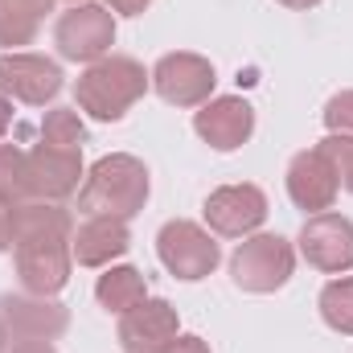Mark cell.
Returning <instances> with one entry per match:
<instances>
[{
  "mask_svg": "<svg viewBox=\"0 0 353 353\" xmlns=\"http://www.w3.org/2000/svg\"><path fill=\"white\" fill-rule=\"evenodd\" d=\"M74 218L62 201H21L12 230V271L21 292L58 296L70 283Z\"/></svg>",
  "mask_w": 353,
  "mask_h": 353,
  "instance_id": "obj_1",
  "label": "cell"
},
{
  "mask_svg": "<svg viewBox=\"0 0 353 353\" xmlns=\"http://www.w3.org/2000/svg\"><path fill=\"white\" fill-rule=\"evenodd\" d=\"M152 193V181H148V165L132 152H111L103 161L90 165V173L79 185V210L94 218V214H107V218H123L132 222L144 201Z\"/></svg>",
  "mask_w": 353,
  "mask_h": 353,
  "instance_id": "obj_2",
  "label": "cell"
},
{
  "mask_svg": "<svg viewBox=\"0 0 353 353\" xmlns=\"http://www.w3.org/2000/svg\"><path fill=\"white\" fill-rule=\"evenodd\" d=\"M152 87L148 70L128 54H107L90 62L74 83V103L99 123H119Z\"/></svg>",
  "mask_w": 353,
  "mask_h": 353,
  "instance_id": "obj_3",
  "label": "cell"
},
{
  "mask_svg": "<svg viewBox=\"0 0 353 353\" xmlns=\"http://www.w3.org/2000/svg\"><path fill=\"white\" fill-rule=\"evenodd\" d=\"M296 271V247L283 239V234H271V230H255L247 234L234 255H230V279L234 288L251 292V296H267V292H279Z\"/></svg>",
  "mask_w": 353,
  "mask_h": 353,
  "instance_id": "obj_4",
  "label": "cell"
},
{
  "mask_svg": "<svg viewBox=\"0 0 353 353\" xmlns=\"http://www.w3.org/2000/svg\"><path fill=\"white\" fill-rule=\"evenodd\" d=\"M157 259H161V267H165L173 279L197 283V279H205V275L218 271L222 247H218V239H214L210 226L189 222V218H173V222H165L161 234H157Z\"/></svg>",
  "mask_w": 353,
  "mask_h": 353,
  "instance_id": "obj_5",
  "label": "cell"
},
{
  "mask_svg": "<svg viewBox=\"0 0 353 353\" xmlns=\"http://www.w3.org/2000/svg\"><path fill=\"white\" fill-rule=\"evenodd\" d=\"M54 46H58V58L83 62V66L107 58L115 46V12L107 4H94V0L70 4L54 21Z\"/></svg>",
  "mask_w": 353,
  "mask_h": 353,
  "instance_id": "obj_6",
  "label": "cell"
},
{
  "mask_svg": "<svg viewBox=\"0 0 353 353\" xmlns=\"http://www.w3.org/2000/svg\"><path fill=\"white\" fill-rule=\"evenodd\" d=\"M152 90L169 103V107H201L214 99L218 87V74H214V62L193 54V50H173V54H161L157 66L148 70Z\"/></svg>",
  "mask_w": 353,
  "mask_h": 353,
  "instance_id": "obj_7",
  "label": "cell"
},
{
  "mask_svg": "<svg viewBox=\"0 0 353 353\" xmlns=\"http://www.w3.org/2000/svg\"><path fill=\"white\" fill-rule=\"evenodd\" d=\"M296 251L304 263L325 271V275L353 271V218L337 214V210L304 218V226L296 234Z\"/></svg>",
  "mask_w": 353,
  "mask_h": 353,
  "instance_id": "obj_8",
  "label": "cell"
},
{
  "mask_svg": "<svg viewBox=\"0 0 353 353\" xmlns=\"http://www.w3.org/2000/svg\"><path fill=\"white\" fill-rule=\"evenodd\" d=\"M0 321L12 341H58L70 329V308L58 296L0 292Z\"/></svg>",
  "mask_w": 353,
  "mask_h": 353,
  "instance_id": "obj_9",
  "label": "cell"
},
{
  "mask_svg": "<svg viewBox=\"0 0 353 353\" xmlns=\"http://www.w3.org/2000/svg\"><path fill=\"white\" fill-rule=\"evenodd\" d=\"M83 152L74 148H54V144H33L25 148V193L29 201H66L79 193L83 181Z\"/></svg>",
  "mask_w": 353,
  "mask_h": 353,
  "instance_id": "obj_10",
  "label": "cell"
},
{
  "mask_svg": "<svg viewBox=\"0 0 353 353\" xmlns=\"http://www.w3.org/2000/svg\"><path fill=\"white\" fill-rule=\"evenodd\" d=\"M205 226L218 239H247L267 222V193L259 185L243 181V185H222L205 197L201 205Z\"/></svg>",
  "mask_w": 353,
  "mask_h": 353,
  "instance_id": "obj_11",
  "label": "cell"
},
{
  "mask_svg": "<svg viewBox=\"0 0 353 353\" xmlns=\"http://www.w3.org/2000/svg\"><path fill=\"white\" fill-rule=\"evenodd\" d=\"M0 87L8 99H17L25 107H46L62 94L66 74L54 58L17 50V54H0Z\"/></svg>",
  "mask_w": 353,
  "mask_h": 353,
  "instance_id": "obj_12",
  "label": "cell"
},
{
  "mask_svg": "<svg viewBox=\"0 0 353 353\" xmlns=\"http://www.w3.org/2000/svg\"><path fill=\"white\" fill-rule=\"evenodd\" d=\"M193 132L214 148V152H239L255 136V107L243 94H218L197 107Z\"/></svg>",
  "mask_w": 353,
  "mask_h": 353,
  "instance_id": "obj_13",
  "label": "cell"
},
{
  "mask_svg": "<svg viewBox=\"0 0 353 353\" xmlns=\"http://www.w3.org/2000/svg\"><path fill=\"white\" fill-rule=\"evenodd\" d=\"M283 181H288V197H292V205L304 210L308 218L333 210V201H337V193H341L337 173H333V165L325 161L321 148H304V152H296V157L288 161Z\"/></svg>",
  "mask_w": 353,
  "mask_h": 353,
  "instance_id": "obj_14",
  "label": "cell"
},
{
  "mask_svg": "<svg viewBox=\"0 0 353 353\" xmlns=\"http://www.w3.org/2000/svg\"><path fill=\"white\" fill-rule=\"evenodd\" d=\"M176 333H181V316L169 300L161 296H148L144 304H136L132 312L119 316V329H115V341L123 353H157L161 345H169Z\"/></svg>",
  "mask_w": 353,
  "mask_h": 353,
  "instance_id": "obj_15",
  "label": "cell"
},
{
  "mask_svg": "<svg viewBox=\"0 0 353 353\" xmlns=\"http://www.w3.org/2000/svg\"><path fill=\"white\" fill-rule=\"evenodd\" d=\"M132 247V230L123 218H107V214H94L87 218L74 239H70V255L79 267H111L115 259H123Z\"/></svg>",
  "mask_w": 353,
  "mask_h": 353,
  "instance_id": "obj_16",
  "label": "cell"
},
{
  "mask_svg": "<svg viewBox=\"0 0 353 353\" xmlns=\"http://www.w3.org/2000/svg\"><path fill=\"white\" fill-rule=\"evenodd\" d=\"M50 12L54 0H0V50L17 54L21 46H33Z\"/></svg>",
  "mask_w": 353,
  "mask_h": 353,
  "instance_id": "obj_17",
  "label": "cell"
},
{
  "mask_svg": "<svg viewBox=\"0 0 353 353\" xmlns=\"http://www.w3.org/2000/svg\"><path fill=\"white\" fill-rule=\"evenodd\" d=\"M94 300H99L103 312H115V316L132 312L136 304L148 300L144 271H136V267H128V263H111L99 279H94Z\"/></svg>",
  "mask_w": 353,
  "mask_h": 353,
  "instance_id": "obj_18",
  "label": "cell"
},
{
  "mask_svg": "<svg viewBox=\"0 0 353 353\" xmlns=\"http://www.w3.org/2000/svg\"><path fill=\"white\" fill-rule=\"evenodd\" d=\"M316 308H321V321L341 333V337H353V275H337L321 288L316 296Z\"/></svg>",
  "mask_w": 353,
  "mask_h": 353,
  "instance_id": "obj_19",
  "label": "cell"
},
{
  "mask_svg": "<svg viewBox=\"0 0 353 353\" xmlns=\"http://www.w3.org/2000/svg\"><path fill=\"white\" fill-rule=\"evenodd\" d=\"M37 132H41V144H54V148L83 152V144H87V123L79 119L74 107H50Z\"/></svg>",
  "mask_w": 353,
  "mask_h": 353,
  "instance_id": "obj_20",
  "label": "cell"
},
{
  "mask_svg": "<svg viewBox=\"0 0 353 353\" xmlns=\"http://www.w3.org/2000/svg\"><path fill=\"white\" fill-rule=\"evenodd\" d=\"M0 193L12 201H29V193H25V148L21 144H0Z\"/></svg>",
  "mask_w": 353,
  "mask_h": 353,
  "instance_id": "obj_21",
  "label": "cell"
},
{
  "mask_svg": "<svg viewBox=\"0 0 353 353\" xmlns=\"http://www.w3.org/2000/svg\"><path fill=\"white\" fill-rule=\"evenodd\" d=\"M316 148H321V152H325V161L333 165L337 185H341L345 193H353V140H350V136H325Z\"/></svg>",
  "mask_w": 353,
  "mask_h": 353,
  "instance_id": "obj_22",
  "label": "cell"
},
{
  "mask_svg": "<svg viewBox=\"0 0 353 353\" xmlns=\"http://www.w3.org/2000/svg\"><path fill=\"white\" fill-rule=\"evenodd\" d=\"M321 119H325L329 136H350L353 140V90H337V94L325 103Z\"/></svg>",
  "mask_w": 353,
  "mask_h": 353,
  "instance_id": "obj_23",
  "label": "cell"
},
{
  "mask_svg": "<svg viewBox=\"0 0 353 353\" xmlns=\"http://www.w3.org/2000/svg\"><path fill=\"white\" fill-rule=\"evenodd\" d=\"M17 205H21V201H12V197H4V193H0V255H4V251H12V230H17Z\"/></svg>",
  "mask_w": 353,
  "mask_h": 353,
  "instance_id": "obj_24",
  "label": "cell"
},
{
  "mask_svg": "<svg viewBox=\"0 0 353 353\" xmlns=\"http://www.w3.org/2000/svg\"><path fill=\"white\" fill-rule=\"evenodd\" d=\"M157 353H210V341L197 333H176L169 345H161Z\"/></svg>",
  "mask_w": 353,
  "mask_h": 353,
  "instance_id": "obj_25",
  "label": "cell"
},
{
  "mask_svg": "<svg viewBox=\"0 0 353 353\" xmlns=\"http://www.w3.org/2000/svg\"><path fill=\"white\" fill-rule=\"evenodd\" d=\"M148 4H152V0H107V8L119 12V17H140Z\"/></svg>",
  "mask_w": 353,
  "mask_h": 353,
  "instance_id": "obj_26",
  "label": "cell"
},
{
  "mask_svg": "<svg viewBox=\"0 0 353 353\" xmlns=\"http://www.w3.org/2000/svg\"><path fill=\"white\" fill-rule=\"evenodd\" d=\"M8 353H58V350H54V341H12Z\"/></svg>",
  "mask_w": 353,
  "mask_h": 353,
  "instance_id": "obj_27",
  "label": "cell"
},
{
  "mask_svg": "<svg viewBox=\"0 0 353 353\" xmlns=\"http://www.w3.org/2000/svg\"><path fill=\"white\" fill-rule=\"evenodd\" d=\"M8 128H12V99L4 94V87H0V140H4Z\"/></svg>",
  "mask_w": 353,
  "mask_h": 353,
  "instance_id": "obj_28",
  "label": "cell"
},
{
  "mask_svg": "<svg viewBox=\"0 0 353 353\" xmlns=\"http://www.w3.org/2000/svg\"><path fill=\"white\" fill-rule=\"evenodd\" d=\"M275 4H283V8H296V12H308V8H316L321 0H275Z\"/></svg>",
  "mask_w": 353,
  "mask_h": 353,
  "instance_id": "obj_29",
  "label": "cell"
},
{
  "mask_svg": "<svg viewBox=\"0 0 353 353\" xmlns=\"http://www.w3.org/2000/svg\"><path fill=\"white\" fill-rule=\"evenodd\" d=\"M0 353H8V329H4V321H0Z\"/></svg>",
  "mask_w": 353,
  "mask_h": 353,
  "instance_id": "obj_30",
  "label": "cell"
},
{
  "mask_svg": "<svg viewBox=\"0 0 353 353\" xmlns=\"http://www.w3.org/2000/svg\"><path fill=\"white\" fill-rule=\"evenodd\" d=\"M70 4H83V0H70Z\"/></svg>",
  "mask_w": 353,
  "mask_h": 353,
  "instance_id": "obj_31",
  "label": "cell"
}]
</instances>
